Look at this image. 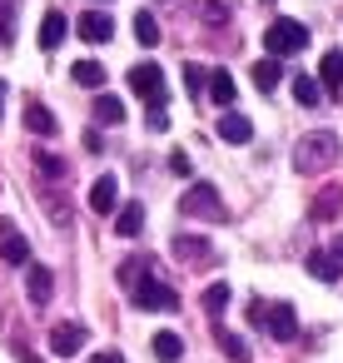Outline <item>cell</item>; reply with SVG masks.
<instances>
[{"label":"cell","instance_id":"6da1fadb","mask_svg":"<svg viewBox=\"0 0 343 363\" xmlns=\"http://www.w3.org/2000/svg\"><path fill=\"white\" fill-rule=\"evenodd\" d=\"M333 160H338V135L333 130H313L293 145V169L298 174H323Z\"/></svg>","mask_w":343,"mask_h":363},{"label":"cell","instance_id":"7a4b0ae2","mask_svg":"<svg viewBox=\"0 0 343 363\" xmlns=\"http://www.w3.org/2000/svg\"><path fill=\"white\" fill-rule=\"evenodd\" d=\"M179 214L204 219V224H224V219H229V209H224V199H219V189H214L209 179H199V184H189V189H184Z\"/></svg>","mask_w":343,"mask_h":363},{"label":"cell","instance_id":"3957f363","mask_svg":"<svg viewBox=\"0 0 343 363\" xmlns=\"http://www.w3.org/2000/svg\"><path fill=\"white\" fill-rule=\"evenodd\" d=\"M303 45H308V26H298V21H288V16L269 21V30H264V50H269V55H298Z\"/></svg>","mask_w":343,"mask_h":363},{"label":"cell","instance_id":"277c9868","mask_svg":"<svg viewBox=\"0 0 343 363\" xmlns=\"http://www.w3.org/2000/svg\"><path fill=\"white\" fill-rule=\"evenodd\" d=\"M130 90L145 100V110H164L169 105V90H164V70L154 65V60H145V65H135L130 70Z\"/></svg>","mask_w":343,"mask_h":363},{"label":"cell","instance_id":"5b68a950","mask_svg":"<svg viewBox=\"0 0 343 363\" xmlns=\"http://www.w3.org/2000/svg\"><path fill=\"white\" fill-rule=\"evenodd\" d=\"M135 303H140V308H154V313H174V308H179V294H174L169 284H159L154 274L140 269V279H135Z\"/></svg>","mask_w":343,"mask_h":363},{"label":"cell","instance_id":"8992f818","mask_svg":"<svg viewBox=\"0 0 343 363\" xmlns=\"http://www.w3.org/2000/svg\"><path fill=\"white\" fill-rule=\"evenodd\" d=\"M174 254H179V264H184V269H214V264H219L214 244H209V239H199V234H174Z\"/></svg>","mask_w":343,"mask_h":363},{"label":"cell","instance_id":"52a82bcc","mask_svg":"<svg viewBox=\"0 0 343 363\" xmlns=\"http://www.w3.org/2000/svg\"><path fill=\"white\" fill-rule=\"evenodd\" d=\"M26 298H30L35 308H45V303L55 298V274H50L45 264H26Z\"/></svg>","mask_w":343,"mask_h":363},{"label":"cell","instance_id":"ba28073f","mask_svg":"<svg viewBox=\"0 0 343 363\" xmlns=\"http://www.w3.org/2000/svg\"><path fill=\"white\" fill-rule=\"evenodd\" d=\"M80 348H85V323H70V318H65V323L50 328V353H55V358H75Z\"/></svg>","mask_w":343,"mask_h":363},{"label":"cell","instance_id":"9c48e42d","mask_svg":"<svg viewBox=\"0 0 343 363\" xmlns=\"http://www.w3.org/2000/svg\"><path fill=\"white\" fill-rule=\"evenodd\" d=\"M0 259H6V264H30V244H26V234L11 224V219H0Z\"/></svg>","mask_w":343,"mask_h":363},{"label":"cell","instance_id":"30bf717a","mask_svg":"<svg viewBox=\"0 0 343 363\" xmlns=\"http://www.w3.org/2000/svg\"><path fill=\"white\" fill-rule=\"evenodd\" d=\"M303 269H308V274H313L318 284H338V279H343V259H338L333 249H308Z\"/></svg>","mask_w":343,"mask_h":363},{"label":"cell","instance_id":"8fae6325","mask_svg":"<svg viewBox=\"0 0 343 363\" xmlns=\"http://www.w3.org/2000/svg\"><path fill=\"white\" fill-rule=\"evenodd\" d=\"M264 323H269V333H274L279 343H288V338L298 333V313H293V303H269V308H264Z\"/></svg>","mask_w":343,"mask_h":363},{"label":"cell","instance_id":"7c38bea8","mask_svg":"<svg viewBox=\"0 0 343 363\" xmlns=\"http://www.w3.org/2000/svg\"><path fill=\"white\" fill-rule=\"evenodd\" d=\"M75 30H80V40H90V45H105V40L115 35V21H110L105 11H85V16L75 21Z\"/></svg>","mask_w":343,"mask_h":363},{"label":"cell","instance_id":"4fadbf2b","mask_svg":"<svg viewBox=\"0 0 343 363\" xmlns=\"http://www.w3.org/2000/svg\"><path fill=\"white\" fill-rule=\"evenodd\" d=\"M90 209L105 214V219L120 209V179H115V174H100V179H95V189H90Z\"/></svg>","mask_w":343,"mask_h":363},{"label":"cell","instance_id":"5bb4252c","mask_svg":"<svg viewBox=\"0 0 343 363\" xmlns=\"http://www.w3.org/2000/svg\"><path fill=\"white\" fill-rule=\"evenodd\" d=\"M219 140H224V145H249V140H254V125H249L239 110H224V120H219Z\"/></svg>","mask_w":343,"mask_h":363},{"label":"cell","instance_id":"9a60e30c","mask_svg":"<svg viewBox=\"0 0 343 363\" xmlns=\"http://www.w3.org/2000/svg\"><path fill=\"white\" fill-rule=\"evenodd\" d=\"M204 90H209L204 100H214V105H224V110L239 100V90H234V75H229V70H209V85H204Z\"/></svg>","mask_w":343,"mask_h":363},{"label":"cell","instance_id":"2e32d148","mask_svg":"<svg viewBox=\"0 0 343 363\" xmlns=\"http://www.w3.org/2000/svg\"><path fill=\"white\" fill-rule=\"evenodd\" d=\"M140 229H145V204H135V199L120 204V209H115V234H120V239H135Z\"/></svg>","mask_w":343,"mask_h":363},{"label":"cell","instance_id":"e0dca14e","mask_svg":"<svg viewBox=\"0 0 343 363\" xmlns=\"http://www.w3.org/2000/svg\"><path fill=\"white\" fill-rule=\"evenodd\" d=\"M154 358H159V363H179V358H184V338H179L174 328H159V333H154Z\"/></svg>","mask_w":343,"mask_h":363},{"label":"cell","instance_id":"ac0fdd59","mask_svg":"<svg viewBox=\"0 0 343 363\" xmlns=\"http://www.w3.org/2000/svg\"><path fill=\"white\" fill-rule=\"evenodd\" d=\"M318 85L323 90H343V50H328L318 60Z\"/></svg>","mask_w":343,"mask_h":363},{"label":"cell","instance_id":"d6986e66","mask_svg":"<svg viewBox=\"0 0 343 363\" xmlns=\"http://www.w3.org/2000/svg\"><path fill=\"white\" fill-rule=\"evenodd\" d=\"M65 30H70V26H65V16H60V11H50V16L40 21V50H60Z\"/></svg>","mask_w":343,"mask_h":363},{"label":"cell","instance_id":"ffe728a7","mask_svg":"<svg viewBox=\"0 0 343 363\" xmlns=\"http://www.w3.org/2000/svg\"><path fill=\"white\" fill-rule=\"evenodd\" d=\"M26 130H30V135H55L60 125H55V115H50L40 100H30V105H26Z\"/></svg>","mask_w":343,"mask_h":363},{"label":"cell","instance_id":"44dd1931","mask_svg":"<svg viewBox=\"0 0 343 363\" xmlns=\"http://www.w3.org/2000/svg\"><path fill=\"white\" fill-rule=\"evenodd\" d=\"M293 100L298 105H323V85H318V75H293Z\"/></svg>","mask_w":343,"mask_h":363},{"label":"cell","instance_id":"7402d4cb","mask_svg":"<svg viewBox=\"0 0 343 363\" xmlns=\"http://www.w3.org/2000/svg\"><path fill=\"white\" fill-rule=\"evenodd\" d=\"M70 75H75V85H85V90H100V85H105V65H100V60H75Z\"/></svg>","mask_w":343,"mask_h":363},{"label":"cell","instance_id":"603a6c76","mask_svg":"<svg viewBox=\"0 0 343 363\" xmlns=\"http://www.w3.org/2000/svg\"><path fill=\"white\" fill-rule=\"evenodd\" d=\"M95 120L100 125H120L125 120V100L120 95H95Z\"/></svg>","mask_w":343,"mask_h":363},{"label":"cell","instance_id":"cb8c5ba5","mask_svg":"<svg viewBox=\"0 0 343 363\" xmlns=\"http://www.w3.org/2000/svg\"><path fill=\"white\" fill-rule=\"evenodd\" d=\"M279 80H283V65H279V60H274V55H269V60H259V65H254V85H259V90H264V95H269V90H274V85H279Z\"/></svg>","mask_w":343,"mask_h":363},{"label":"cell","instance_id":"d4e9b609","mask_svg":"<svg viewBox=\"0 0 343 363\" xmlns=\"http://www.w3.org/2000/svg\"><path fill=\"white\" fill-rule=\"evenodd\" d=\"M16 16H21L16 0H0V45H16Z\"/></svg>","mask_w":343,"mask_h":363},{"label":"cell","instance_id":"484cf974","mask_svg":"<svg viewBox=\"0 0 343 363\" xmlns=\"http://www.w3.org/2000/svg\"><path fill=\"white\" fill-rule=\"evenodd\" d=\"M135 40H140L145 50H154V45H159V21H154L150 11H145V16L135 21Z\"/></svg>","mask_w":343,"mask_h":363},{"label":"cell","instance_id":"4316f807","mask_svg":"<svg viewBox=\"0 0 343 363\" xmlns=\"http://www.w3.org/2000/svg\"><path fill=\"white\" fill-rule=\"evenodd\" d=\"M229 294H234L229 284H209V289H204V313H209V318H219V313H224V303H229Z\"/></svg>","mask_w":343,"mask_h":363},{"label":"cell","instance_id":"83f0119b","mask_svg":"<svg viewBox=\"0 0 343 363\" xmlns=\"http://www.w3.org/2000/svg\"><path fill=\"white\" fill-rule=\"evenodd\" d=\"M219 353H229L234 363H244V358H249V343H244L239 333H229V328H219Z\"/></svg>","mask_w":343,"mask_h":363},{"label":"cell","instance_id":"f1b7e54d","mask_svg":"<svg viewBox=\"0 0 343 363\" xmlns=\"http://www.w3.org/2000/svg\"><path fill=\"white\" fill-rule=\"evenodd\" d=\"M35 164H40L50 179H65V160H60V155H50V150H40V155H35Z\"/></svg>","mask_w":343,"mask_h":363},{"label":"cell","instance_id":"f546056e","mask_svg":"<svg viewBox=\"0 0 343 363\" xmlns=\"http://www.w3.org/2000/svg\"><path fill=\"white\" fill-rule=\"evenodd\" d=\"M338 199H343L338 189H323V194H318V204H313V219H333V209H338Z\"/></svg>","mask_w":343,"mask_h":363},{"label":"cell","instance_id":"4dcf8cb0","mask_svg":"<svg viewBox=\"0 0 343 363\" xmlns=\"http://www.w3.org/2000/svg\"><path fill=\"white\" fill-rule=\"evenodd\" d=\"M204 85H209V70H199V65H184V90H189V95H199Z\"/></svg>","mask_w":343,"mask_h":363},{"label":"cell","instance_id":"1f68e13d","mask_svg":"<svg viewBox=\"0 0 343 363\" xmlns=\"http://www.w3.org/2000/svg\"><path fill=\"white\" fill-rule=\"evenodd\" d=\"M169 169H174V174H189V155L174 150V155H169Z\"/></svg>","mask_w":343,"mask_h":363},{"label":"cell","instance_id":"d6a6232c","mask_svg":"<svg viewBox=\"0 0 343 363\" xmlns=\"http://www.w3.org/2000/svg\"><path fill=\"white\" fill-rule=\"evenodd\" d=\"M90 363H125V353H115V348H105V353H95Z\"/></svg>","mask_w":343,"mask_h":363},{"label":"cell","instance_id":"836d02e7","mask_svg":"<svg viewBox=\"0 0 343 363\" xmlns=\"http://www.w3.org/2000/svg\"><path fill=\"white\" fill-rule=\"evenodd\" d=\"M0 120H6V85H0Z\"/></svg>","mask_w":343,"mask_h":363},{"label":"cell","instance_id":"e575fe53","mask_svg":"<svg viewBox=\"0 0 343 363\" xmlns=\"http://www.w3.org/2000/svg\"><path fill=\"white\" fill-rule=\"evenodd\" d=\"M333 254H338V259H343V234H338V244H333Z\"/></svg>","mask_w":343,"mask_h":363}]
</instances>
